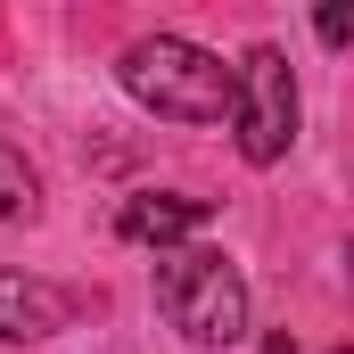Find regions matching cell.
<instances>
[{
    "label": "cell",
    "instance_id": "1",
    "mask_svg": "<svg viewBox=\"0 0 354 354\" xmlns=\"http://www.w3.org/2000/svg\"><path fill=\"white\" fill-rule=\"evenodd\" d=\"M157 313L174 322L189 346L223 354L248 338V280H239V264L223 256V248H165L157 256Z\"/></svg>",
    "mask_w": 354,
    "mask_h": 354
},
{
    "label": "cell",
    "instance_id": "2",
    "mask_svg": "<svg viewBox=\"0 0 354 354\" xmlns=\"http://www.w3.org/2000/svg\"><path fill=\"white\" fill-rule=\"evenodd\" d=\"M115 75H124V91H132L149 115H165V124H223V115H231V66H223L214 50L181 41V33L132 41Z\"/></svg>",
    "mask_w": 354,
    "mask_h": 354
},
{
    "label": "cell",
    "instance_id": "3",
    "mask_svg": "<svg viewBox=\"0 0 354 354\" xmlns=\"http://www.w3.org/2000/svg\"><path fill=\"white\" fill-rule=\"evenodd\" d=\"M297 115H305V99H297V66H288V50H280V41H256V50L231 66L239 157H248V165H280V157L297 149Z\"/></svg>",
    "mask_w": 354,
    "mask_h": 354
},
{
    "label": "cell",
    "instance_id": "4",
    "mask_svg": "<svg viewBox=\"0 0 354 354\" xmlns=\"http://www.w3.org/2000/svg\"><path fill=\"white\" fill-rule=\"evenodd\" d=\"M206 214H214L206 198H181V189H132V198L115 206V231H124L132 248H157V256H165V248H189V239L206 231Z\"/></svg>",
    "mask_w": 354,
    "mask_h": 354
},
{
    "label": "cell",
    "instance_id": "5",
    "mask_svg": "<svg viewBox=\"0 0 354 354\" xmlns=\"http://www.w3.org/2000/svg\"><path fill=\"white\" fill-rule=\"evenodd\" d=\"M75 322V297L33 280V272H0V346H41Z\"/></svg>",
    "mask_w": 354,
    "mask_h": 354
},
{
    "label": "cell",
    "instance_id": "6",
    "mask_svg": "<svg viewBox=\"0 0 354 354\" xmlns=\"http://www.w3.org/2000/svg\"><path fill=\"white\" fill-rule=\"evenodd\" d=\"M41 214V174L25 165L17 140H0V223H33Z\"/></svg>",
    "mask_w": 354,
    "mask_h": 354
},
{
    "label": "cell",
    "instance_id": "7",
    "mask_svg": "<svg viewBox=\"0 0 354 354\" xmlns=\"http://www.w3.org/2000/svg\"><path fill=\"white\" fill-rule=\"evenodd\" d=\"M313 33H322L330 50H346V41H354V8H346V0H330V8L313 17Z\"/></svg>",
    "mask_w": 354,
    "mask_h": 354
},
{
    "label": "cell",
    "instance_id": "8",
    "mask_svg": "<svg viewBox=\"0 0 354 354\" xmlns=\"http://www.w3.org/2000/svg\"><path fill=\"white\" fill-rule=\"evenodd\" d=\"M264 354H297V338H288V330H272V338H264Z\"/></svg>",
    "mask_w": 354,
    "mask_h": 354
}]
</instances>
